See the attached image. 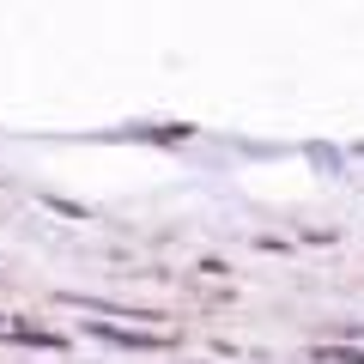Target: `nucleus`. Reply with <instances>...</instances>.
Wrapping results in <instances>:
<instances>
[]
</instances>
